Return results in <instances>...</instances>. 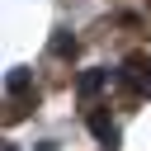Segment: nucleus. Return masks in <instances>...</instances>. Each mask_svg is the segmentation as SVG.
<instances>
[{
    "mask_svg": "<svg viewBox=\"0 0 151 151\" xmlns=\"http://www.w3.org/2000/svg\"><path fill=\"white\" fill-rule=\"evenodd\" d=\"M5 151H14V146H5Z\"/></svg>",
    "mask_w": 151,
    "mask_h": 151,
    "instance_id": "423d86ee",
    "label": "nucleus"
},
{
    "mask_svg": "<svg viewBox=\"0 0 151 151\" xmlns=\"http://www.w3.org/2000/svg\"><path fill=\"white\" fill-rule=\"evenodd\" d=\"M5 85H9V94H19V90H24V85H28V71H24V66H14V71H9V80H5Z\"/></svg>",
    "mask_w": 151,
    "mask_h": 151,
    "instance_id": "39448f33",
    "label": "nucleus"
},
{
    "mask_svg": "<svg viewBox=\"0 0 151 151\" xmlns=\"http://www.w3.org/2000/svg\"><path fill=\"white\" fill-rule=\"evenodd\" d=\"M76 52V38L66 33V28H57V38H52V57H71Z\"/></svg>",
    "mask_w": 151,
    "mask_h": 151,
    "instance_id": "20e7f679",
    "label": "nucleus"
},
{
    "mask_svg": "<svg viewBox=\"0 0 151 151\" xmlns=\"http://www.w3.org/2000/svg\"><path fill=\"white\" fill-rule=\"evenodd\" d=\"M109 80H113V76H109L104 66H90V71H80V80H76V94H80V99H94Z\"/></svg>",
    "mask_w": 151,
    "mask_h": 151,
    "instance_id": "f03ea898",
    "label": "nucleus"
},
{
    "mask_svg": "<svg viewBox=\"0 0 151 151\" xmlns=\"http://www.w3.org/2000/svg\"><path fill=\"white\" fill-rule=\"evenodd\" d=\"M90 132H94V137H99V142H104V146L113 151V142H118V127H113V123H109L104 113H90Z\"/></svg>",
    "mask_w": 151,
    "mask_h": 151,
    "instance_id": "7ed1b4c3",
    "label": "nucleus"
},
{
    "mask_svg": "<svg viewBox=\"0 0 151 151\" xmlns=\"http://www.w3.org/2000/svg\"><path fill=\"white\" fill-rule=\"evenodd\" d=\"M113 80L127 85V90H151V57L132 52V57H127V71H113Z\"/></svg>",
    "mask_w": 151,
    "mask_h": 151,
    "instance_id": "f257e3e1",
    "label": "nucleus"
}]
</instances>
